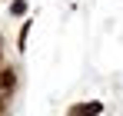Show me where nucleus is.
<instances>
[{
  "instance_id": "f257e3e1",
  "label": "nucleus",
  "mask_w": 123,
  "mask_h": 116,
  "mask_svg": "<svg viewBox=\"0 0 123 116\" xmlns=\"http://www.w3.org/2000/svg\"><path fill=\"white\" fill-rule=\"evenodd\" d=\"M103 113V103H80V106H70L67 116H100Z\"/></svg>"
},
{
  "instance_id": "f03ea898",
  "label": "nucleus",
  "mask_w": 123,
  "mask_h": 116,
  "mask_svg": "<svg viewBox=\"0 0 123 116\" xmlns=\"http://www.w3.org/2000/svg\"><path fill=\"white\" fill-rule=\"evenodd\" d=\"M13 83H17L13 70H0V93H10V90H13Z\"/></svg>"
},
{
  "instance_id": "7ed1b4c3",
  "label": "nucleus",
  "mask_w": 123,
  "mask_h": 116,
  "mask_svg": "<svg viewBox=\"0 0 123 116\" xmlns=\"http://www.w3.org/2000/svg\"><path fill=\"white\" fill-rule=\"evenodd\" d=\"M10 10H13L17 17H20V13H27V0H13V3H10Z\"/></svg>"
},
{
  "instance_id": "20e7f679",
  "label": "nucleus",
  "mask_w": 123,
  "mask_h": 116,
  "mask_svg": "<svg viewBox=\"0 0 123 116\" xmlns=\"http://www.w3.org/2000/svg\"><path fill=\"white\" fill-rule=\"evenodd\" d=\"M27 33H30V23H23V30H20V43H17L20 50H23V46H27Z\"/></svg>"
}]
</instances>
